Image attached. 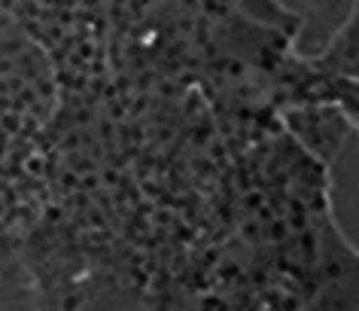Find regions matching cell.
<instances>
[{
  "label": "cell",
  "instance_id": "6da1fadb",
  "mask_svg": "<svg viewBox=\"0 0 359 311\" xmlns=\"http://www.w3.org/2000/svg\"><path fill=\"white\" fill-rule=\"evenodd\" d=\"M58 107L55 74L10 0H0V281L46 211V131Z\"/></svg>",
  "mask_w": 359,
  "mask_h": 311
}]
</instances>
